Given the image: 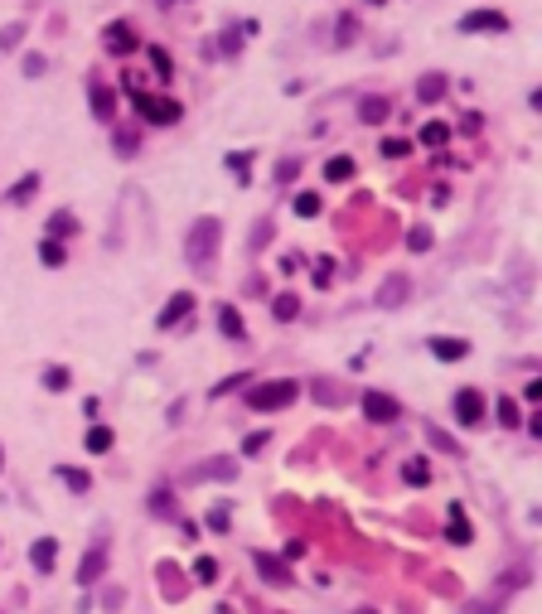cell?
<instances>
[{"label": "cell", "instance_id": "cell-32", "mask_svg": "<svg viewBox=\"0 0 542 614\" xmlns=\"http://www.w3.org/2000/svg\"><path fill=\"white\" fill-rule=\"evenodd\" d=\"M382 116H387V102H382V97H368V102H363V121H382Z\"/></svg>", "mask_w": 542, "mask_h": 614}, {"label": "cell", "instance_id": "cell-5", "mask_svg": "<svg viewBox=\"0 0 542 614\" xmlns=\"http://www.w3.org/2000/svg\"><path fill=\"white\" fill-rule=\"evenodd\" d=\"M465 34H480V29H489V34H504L509 29V15H499V10H470L460 20Z\"/></svg>", "mask_w": 542, "mask_h": 614}, {"label": "cell", "instance_id": "cell-36", "mask_svg": "<svg viewBox=\"0 0 542 614\" xmlns=\"http://www.w3.org/2000/svg\"><path fill=\"white\" fill-rule=\"evenodd\" d=\"M20 34H25V25H10V29H0V49H15V44H20Z\"/></svg>", "mask_w": 542, "mask_h": 614}, {"label": "cell", "instance_id": "cell-39", "mask_svg": "<svg viewBox=\"0 0 542 614\" xmlns=\"http://www.w3.org/2000/svg\"><path fill=\"white\" fill-rule=\"evenodd\" d=\"M25 73H29V78H39V73H44V58L29 54V58H25Z\"/></svg>", "mask_w": 542, "mask_h": 614}, {"label": "cell", "instance_id": "cell-12", "mask_svg": "<svg viewBox=\"0 0 542 614\" xmlns=\"http://www.w3.org/2000/svg\"><path fill=\"white\" fill-rule=\"evenodd\" d=\"M431 353L441 358V363H455V358H465V353H470V344H465V339H446V334H441V339H431Z\"/></svg>", "mask_w": 542, "mask_h": 614}, {"label": "cell", "instance_id": "cell-41", "mask_svg": "<svg viewBox=\"0 0 542 614\" xmlns=\"http://www.w3.org/2000/svg\"><path fill=\"white\" fill-rule=\"evenodd\" d=\"M353 614H378V610H353Z\"/></svg>", "mask_w": 542, "mask_h": 614}, {"label": "cell", "instance_id": "cell-31", "mask_svg": "<svg viewBox=\"0 0 542 614\" xmlns=\"http://www.w3.org/2000/svg\"><path fill=\"white\" fill-rule=\"evenodd\" d=\"M150 63H155V73H160V78H170V73H175V58L165 54V49H150Z\"/></svg>", "mask_w": 542, "mask_h": 614}, {"label": "cell", "instance_id": "cell-15", "mask_svg": "<svg viewBox=\"0 0 542 614\" xmlns=\"http://www.w3.org/2000/svg\"><path fill=\"white\" fill-rule=\"evenodd\" d=\"M325 179H329V184H344V179H353V160H349V155H334V160L325 164Z\"/></svg>", "mask_w": 542, "mask_h": 614}, {"label": "cell", "instance_id": "cell-9", "mask_svg": "<svg viewBox=\"0 0 542 614\" xmlns=\"http://www.w3.org/2000/svg\"><path fill=\"white\" fill-rule=\"evenodd\" d=\"M252 561H257V576H262L267 586H291V571H286L276 557H262V552H257Z\"/></svg>", "mask_w": 542, "mask_h": 614}, {"label": "cell", "instance_id": "cell-10", "mask_svg": "<svg viewBox=\"0 0 542 614\" xmlns=\"http://www.w3.org/2000/svg\"><path fill=\"white\" fill-rule=\"evenodd\" d=\"M194 310V295L189 291H179V295H170V305L160 310V329H170V324H179L184 315Z\"/></svg>", "mask_w": 542, "mask_h": 614}, {"label": "cell", "instance_id": "cell-37", "mask_svg": "<svg viewBox=\"0 0 542 614\" xmlns=\"http://www.w3.org/2000/svg\"><path fill=\"white\" fill-rule=\"evenodd\" d=\"M209 528H214V532H228V508H214V513H209Z\"/></svg>", "mask_w": 542, "mask_h": 614}, {"label": "cell", "instance_id": "cell-16", "mask_svg": "<svg viewBox=\"0 0 542 614\" xmlns=\"http://www.w3.org/2000/svg\"><path fill=\"white\" fill-rule=\"evenodd\" d=\"M92 111H97L102 121H107L111 111H116V97H111V92H107V87H102V82H92Z\"/></svg>", "mask_w": 542, "mask_h": 614}, {"label": "cell", "instance_id": "cell-18", "mask_svg": "<svg viewBox=\"0 0 542 614\" xmlns=\"http://www.w3.org/2000/svg\"><path fill=\"white\" fill-rule=\"evenodd\" d=\"M446 537H450L455 547H465V542H470V523H465L460 508H450V528H446Z\"/></svg>", "mask_w": 542, "mask_h": 614}, {"label": "cell", "instance_id": "cell-25", "mask_svg": "<svg viewBox=\"0 0 542 614\" xmlns=\"http://www.w3.org/2000/svg\"><path fill=\"white\" fill-rule=\"evenodd\" d=\"M34 189H39V174H25L20 184L10 189V203H29V199H34Z\"/></svg>", "mask_w": 542, "mask_h": 614}, {"label": "cell", "instance_id": "cell-19", "mask_svg": "<svg viewBox=\"0 0 542 614\" xmlns=\"http://www.w3.org/2000/svg\"><path fill=\"white\" fill-rule=\"evenodd\" d=\"M218 329H223V334H228V339H243V315H238V310H228V305H223V310H218Z\"/></svg>", "mask_w": 542, "mask_h": 614}, {"label": "cell", "instance_id": "cell-24", "mask_svg": "<svg viewBox=\"0 0 542 614\" xmlns=\"http://www.w3.org/2000/svg\"><path fill=\"white\" fill-rule=\"evenodd\" d=\"M446 140H450V126H441V121L421 126V145H446Z\"/></svg>", "mask_w": 542, "mask_h": 614}, {"label": "cell", "instance_id": "cell-11", "mask_svg": "<svg viewBox=\"0 0 542 614\" xmlns=\"http://www.w3.org/2000/svg\"><path fill=\"white\" fill-rule=\"evenodd\" d=\"M54 557H58V542H54V537H39V542L29 547V561H34V571H44V576L54 571Z\"/></svg>", "mask_w": 542, "mask_h": 614}, {"label": "cell", "instance_id": "cell-34", "mask_svg": "<svg viewBox=\"0 0 542 614\" xmlns=\"http://www.w3.org/2000/svg\"><path fill=\"white\" fill-rule=\"evenodd\" d=\"M44 382H49V392H63V387H68V368H49Z\"/></svg>", "mask_w": 542, "mask_h": 614}, {"label": "cell", "instance_id": "cell-33", "mask_svg": "<svg viewBox=\"0 0 542 614\" xmlns=\"http://www.w3.org/2000/svg\"><path fill=\"white\" fill-rule=\"evenodd\" d=\"M494 411H499V421H504V426H518V406H514V397H504Z\"/></svg>", "mask_w": 542, "mask_h": 614}, {"label": "cell", "instance_id": "cell-17", "mask_svg": "<svg viewBox=\"0 0 542 614\" xmlns=\"http://www.w3.org/2000/svg\"><path fill=\"white\" fill-rule=\"evenodd\" d=\"M111 440H116V435H111V426H92V430H87V450H92V454H107Z\"/></svg>", "mask_w": 542, "mask_h": 614}, {"label": "cell", "instance_id": "cell-14", "mask_svg": "<svg viewBox=\"0 0 542 614\" xmlns=\"http://www.w3.org/2000/svg\"><path fill=\"white\" fill-rule=\"evenodd\" d=\"M238 474V464L233 459H209V464H199L194 469V479H233Z\"/></svg>", "mask_w": 542, "mask_h": 614}, {"label": "cell", "instance_id": "cell-35", "mask_svg": "<svg viewBox=\"0 0 542 614\" xmlns=\"http://www.w3.org/2000/svg\"><path fill=\"white\" fill-rule=\"evenodd\" d=\"M406 247H411V252H426V247H431V233H426V228H411Z\"/></svg>", "mask_w": 542, "mask_h": 614}, {"label": "cell", "instance_id": "cell-40", "mask_svg": "<svg viewBox=\"0 0 542 614\" xmlns=\"http://www.w3.org/2000/svg\"><path fill=\"white\" fill-rule=\"evenodd\" d=\"M382 155H406V140H382Z\"/></svg>", "mask_w": 542, "mask_h": 614}, {"label": "cell", "instance_id": "cell-3", "mask_svg": "<svg viewBox=\"0 0 542 614\" xmlns=\"http://www.w3.org/2000/svg\"><path fill=\"white\" fill-rule=\"evenodd\" d=\"M136 107L145 111V121H155V126H175V121H179V102H170V97H145V92H136Z\"/></svg>", "mask_w": 542, "mask_h": 614}, {"label": "cell", "instance_id": "cell-38", "mask_svg": "<svg viewBox=\"0 0 542 614\" xmlns=\"http://www.w3.org/2000/svg\"><path fill=\"white\" fill-rule=\"evenodd\" d=\"M262 445H267V430H257V435H247V445H243V450H247V454H257Z\"/></svg>", "mask_w": 542, "mask_h": 614}, {"label": "cell", "instance_id": "cell-2", "mask_svg": "<svg viewBox=\"0 0 542 614\" xmlns=\"http://www.w3.org/2000/svg\"><path fill=\"white\" fill-rule=\"evenodd\" d=\"M291 401H296V382H286V377L257 382V387L247 392V406H252V411H281V406H291Z\"/></svg>", "mask_w": 542, "mask_h": 614}, {"label": "cell", "instance_id": "cell-6", "mask_svg": "<svg viewBox=\"0 0 542 614\" xmlns=\"http://www.w3.org/2000/svg\"><path fill=\"white\" fill-rule=\"evenodd\" d=\"M480 416H485V397H480L475 387H465L460 397H455V421H460V426H475Z\"/></svg>", "mask_w": 542, "mask_h": 614}, {"label": "cell", "instance_id": "cell-4", "mask_svg": "<svg viewBox=\"0 0 542 614\" xmlns=\"http://www.w3.org/2000/svg\"><path fill=\"white\" fill-rule=\"evenodd\" d=\"M397 411H402V406L387 397V392H363V416H368V421L387 426V421H397Z\"/></svg>", "mask_w": 542, "mask_h": 614}, {"label": "cell", "instance_id": "cell-8", "mask_svg": "<svg viewBox=\"0 0 542 614\" xmlns=\"http://www.w3.org/2000/svg\"><path fill=\"white\" fill-rule=\"evenodd\" d=\"M406 291H411L406 276H387V281L378 286V305H382V310H397V305L406 300Z\"/></svg>", "mask_w": 542, "mask_h": 614}, {"label": "cell", "instance_id": "cell-26", "mask_svg": "<svg viewBox=\"0 0 542 614\" xmlns=\"http://www.w3.org/2000/svg\"><path fill=\"white\" fill-rule=\"evenodd\" d=\"M49 238H58V242L73 238V213H54L49 218Z\"/></svg>", "mask_w": 542, "mask_h": 614}, {"label": "cell", "instance_id": "cell-20", "mask_svg": "<svg viewBox=\"0 0 542 614\" xmlns=\"http://www.w3.org/2000/svg\"><path fill=\"white\" fill-rule=\"evenodd\" d=\"M402 479L421 489V484L431 479V464H426V459H406V464H402Z\"/></svg>", "mask_w": 542, "mask_h": 614}, {"label": "cell", "instance_id": "cell-29", "mask_svg": "<svg viewBox=\"0 0 542 614\" xmlns=\"http://www.w3.org/2000/svg\"><path fill=\"white\" fill-rule=\"evenodd\" d=\"M296 213L300 218H315V213H320V194H296Z\"/></svg>", "mask_w": 542, "mask_h": 614}, {"label": "cell", "instance_id": "cell-7", "mask_svg": "<svg viewBox=\"0 0 542 614\" xmlns=\"http://www.w3.org/2000/svg\"><path fill=\"white\" fill-rule=\"evenodd\" d=\"M102 571H107V547L97 542V547H92V552H87V557L78 561V586H92V581H97Z\"/></svg>", "mask_w": 542, "mask_h": 614}, {"label": "cell", "instance_id": "cell-30", "mask_svg": "<svg viewBox=\"0 0 542 614\" xmlns=\"http://www.w3.org/2000/svg\"><path fill=\"white\" fill-rule=\"evenodd\" d=\"M39 257H44V262H49V267H58V262H63V242H58V238H49V242H39Z\"/></svg>", "mask_w": 542, "mask_h": 614}, {"label": "cell", "instance_id": "cell-27", "mask_svg": "<svg viewBox=\"0 0 542 614\" xmlns=\"http://www.w3.org/2000/svg\"><path fill=\"white\" fill-rule=\"evenodd\" d=\"M58 479L68 484V489H73V493H87V484H92V479H87V474H82V469H68V464H63V469H58Z\"/></svg>", "mask_w": 542, "mask_h": 614}, {"label": "cell", "instance_id": "cell-21", "mask_svg": "<svg viewBox=\"0 0 542 614\" xmlns=\"http://www.w3.org/2000/svg\"><path fill=\"white\" fill-rule=\"evenodd\" d=\"M416 92H421V102H436V97H446V78H441V73H426Z\"/></svg>", "mask_w": 542, "mask_h": 614}, {"label": "cell", "instance_id": "cell-28", "mask_svg": "<svg viewBox=\"0 0 542 614\" xmlns=\"http://www.w3.org/2000/svg\"><path fill=\"white\" fill-rule=\"evenodd\" d=\"M426 440H431L436 450H446V454H460V445H455V440H450L446 430H436V426H426Z\"/></svg>", "mask_w": 542, "mask_h": 614}, {"label": "cell", "instance_id": "cell-22", "mask_svg": "<svg viewBox=\"0 0 542 614\" xmlns=\"http://www.w3.org/2000/svg\"><path fill=\"white\" fill-rule=\"evenodd\" d=\"M194 581H199V586H214V581H218V561L214 557H199V561H194Z\"/></svg>", "mask_w": 542, "mask_h": 614}, {"label": "cell", "instance_id": "cell-23", "mask_svg": "<svg viewBox=\"0 0 542 614\" xmlns=\"http://www.w3.org/2000/svg\"><path fill=\"white\" fill-rule=\"evenodd\" d=\"M271 315H276V320H296V315H300V300H296V295H276Z\"/></svg>", "mask_w": 542, "mask_h": 614}, {"label": "cell", "instance_id": "cell-13", "mask_svg": "<svg viewBox=\"0 0 542 614\" xmlns=\"http://www.w3.org/2000/svg\"><path fill=\"white\" fill-rule=\"evenodd\" d=\"M107 49H111V54H131V49H136L131 25H107Z\"/></svg>", "mask_w": 542, "mask_h": 614}, {"label": "cell", "instance_id": "cell-1", "mask_svg": "<svg viewBox=\"0 0 542 614\" xmlns=\"http://www.w3.org/2000/svg\"><path fill=\"white\" fill-rule=\"evenodd\" d=\"M218 238H223V228H218V218H199L189 228V242H184V257H189L194 267H214L218 257Z\"/></svg>", "mask_w": 542, "mask_h": 614}]
</instances>
